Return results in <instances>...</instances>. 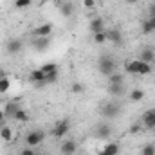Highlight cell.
I'll return each mask as SVG.
<instances>
[{
  "label": "cell",
  "instance_id": "22",
  "mask_svg": "<svg viewBox=\"0 0 155 155\" xmlns=\"http://www.w3.org/2000/svg\"><path fill=\"white\" fill-rule=\"evenodd\" d=\"M9 88H11V81H9V78L2 76V78H0V94L9 92Z\"/></svg>",
  "mask_w": 155,
  "mask_h": 155
},
{
  "label": "cell",
  "instance_id": "32",
  "mask_svg": "<svg viewBox=\"0 0 155 155\" xmlns=\"http://www.w3.org/2000/svg\"><path fill=\"white\" fill-rule=\"evenodd\" d=\"M83 7L85 9H94L96 7V0H83Z\"/></svg>",
  "mask_w": 155,
  "mask_h": 155
},
{
  "label": "cell",
  "instance_id": "10",
  "mask_svg": "<svg viewBox=\"0 0 155 155\" xmlns=\"http://www.w3.org/2000/svg\"><path fill=\"white\" fill-rule=\"evenodd\" d=\"M141 124H143L144 128H148V130H153L155 128V108L144 112V116L141 119Z\"/></svg>",
  "mask_w": 155,
  "mask_h": 155
},
{
  "label": "cell",
  "instance_id": "13",
  "mask_svg": "<svg viewBox=\"0 0 155 155\" xmlns=\"http://www.w3.org/2000/svg\"><path fill=\"white\" fill-rule=\"evenodd\" d=\"M29 79H31L33 83H36L38 87L47 85V83H45V74H43L41 69H35V71H31V72H29Z\"/></svg>",
  "mask_w": 155,
  "mask_h": 155
},
{
  "label": "cell",
  "instance_id": "31",
  "mask_svg": "<svg viewBox=\"0 0 155 155\" xmlns=\"http://www.w3.org/2000/svg\"><path fill=\"white\" fill-rule=\"evenodd\" d=\"M143 155H155V146L153 144H146L144 148H143V152H141Z\"/></svg>",
  "mask_w": 155,
  "mask_h": 155
},
{
  "label": "cell",
  "instance_id": "38",
  "mask_svg": "<svg viewBox=\"0 0 155 155\" xmlns=\"http://www.w3.org/2000/svg\"><path fill=\"white\" fill-rule=\"evenodd\" d=\"M124 2H126V4H137L139 0H124Z\"/></svg>",
  "mask_w": 155,
  "mask_h": 155
},
{
  "label": "cell",
  "instance_id": "8",
  "mask_svg": "<svg viewBox=\"0 0 155 155\" xmlns=\"http://www.w3.org/2000/svg\"><path fill=\"white\" fill-rule=\"evenodd\" d=\"M139 60L144 61V63L153 65L155 63V49L153 47H144V49H141V52H139Z\"/></svg>",
  "mask_w": 155,
  "mask_h": 155
},
{
  "label": "cell",
  "instance_id": "14",
  "mask_svg": "<svg viewBox=\"0 0 155 155\" xmlns=\"http://www.w3.org/2000/svg\"><path fill=\"white\" fill-rule=\"evenodd\" d=\"M35 38H40V36H51L52 35V24H41L40 27H36L33 31Z\"/></svg>",
  "mask_w": 155,
  "mask_h": 155
},
{
  "label": "cell",
  "instance_id": "36",
  "mask_svg": "<svg viewBox=\"0 0 155 155\" xmlns=\"http://www.w3.org/2000/svg\"><path fill=\"white\" fill-rule=\"evenodd\" d=\"M148 20H150V24H152V27H153V31H155V16H148Z\"/></svg>",
  "mask_w": 155,
  "mask_h": 155
},
{
  "label": "cell",
  "instance_id": "12",
  "mask_svg": "<svg viewBox=\"0 0 155 155\" xmlns=\"http://www.w3.org/2000/svg\"><path fill=\"white\" fill-rule=\"evenodd\" d=\"M88 29L92 31V35L107 31V27H105V20H103V18H92L90 24H88Z\"/></svg>",
  "mask_w": 155,
  "mask_h": 155
},
{
  "label": "cell",
  "instance_id": "30",
  "mask_svg": "<svg viewBox=\"0 0 155 155\" xmlns=\"http://www.w3.org/2000/svg\"><path fill=\"white\" fill-rule=\"evenodd\" d=\"M71 90H72L74 94H83V92H85V87H83V83H72Z\"/></svg>",
  "mask_w": 155,
  "mask_h": 155
},
{
  "label": "cell",
  "instance_id": "5",
  "mask_svg": "<svg viewBox=\"0 0 155 155\" xmlns=\"http://www.w3.org/2000/svg\"><path fill=\"white\" fill-rule=\"evenodd\" d=\"M22 51H24V41L20 38L7 40V43H5V52H7V54L15 56V54H20Z\"/></svg>",
  "mask_w": 155,
  "mask_h": 155
},
{
  "label": "cell",
  "instance_id": "2",
  "mask_svg": "<svg viewBox=\"0 0 155 155\" xmlns=\"http://www.w3.org/2000/svg\"><path fill=\"white\" fill-rule=\"evenodd\" d=\"M117 63L110 58V56H103V58H99V61H97V69H99V72L103 74V76H110V74H114V71H116Z\"/></svg>",
  "mask_w": 155,
  "mask_h": 155
},
{
  "label": "cell",
  "instance_id": "18",
  "mask_svg": "<svg viewBox=\"0 0 155 155\" xmlns=\"http://www.w3.org/2000/svg\"><path fill=\"white\" fill-rule=\"evenodd\" d=\"M60 13H61L65 18L72 16V13H74V4H72V2H63V4H60Z\"/></svg>",
  "mask_w": 155,
  "mask_h": 155
},
{
  "label": "cell",
  "instance_id": "27",
  "mask_svg": "<svg viewBox=\"0 0 155 155\" xmlns=\"http://www.w3.org/2000/svg\"><path fill=\"white\" fill-rule=\"evenodd\" d=\"M33 4V0H15V7L16 9H25Z\"/></svg>",
  "mask_w": 155,
  "mask_h": 155
},
{
  "label": "cell",
  "instance_id": "29",
  "mask_svg": "<svg viewBox=\"0 0 155 155\" xmlns=\"http://www.w3.org/2000/svg\"><path fill=\"white\" fill-rule=\"evenodd\" d=\"M94 41H96V43H105V41H107V31L96 33V35H94Z\"/></svg>",
  "mask_w": 155,
  "mask_h": 155
},
{
  "label": "cell",
  "instance_id": "17",
  "mask_svg": "<svg viewBox=\"0 0 155 155\" xmlns=\"http://www.w3.org/2000/svg\"><path fill=\"white\" fill-rule=\"evenodd\" d=\"M119 153V144L117 143H108L103 146V150L99 152V155H117Z\"/></svg>",
  "mask_w": 155,
  "mask_h": 155
},
{
  "label": "cell",
  "instance_id": "33",
  "mask_svg": "<svg viewBox=\"0 0 155 155\" xmlns=\"http://www.w3.org/2000/svg\"><path fill=\"white\" fill-rule=\"evenodd\" d=\"M18 155H36V152H35V148H24V150H20V153Z\"/></svg>",
  "mask_w": 155,
  "mask_h": 155
},
{
  "label": "cell",
  "instance_id": "20",
  "mask_svg": "<svg viewBox=\"0 0 155 155\" xmlns=\"http://www.w3.org/2000/svg\"><path fill=\"white\" fill-rule=\"evenodd\" d=\"M143 99H144V90H141V88H134V90L130 92V101L139 103V101H143Z\"/></svg>",
  "mask_w": 155,
  "mask_h": 155
},
{
  "label": "cell",
  "instance_id": "15",
  "mask_svg": "<svg viewBox=\"0 0 155 155\" xmlns=\"http://www.w3.org/2000/svg\"><path fill=\"white\" fill-rule=\"evenodd\" d=\"M107 41H112V43H123V35L119 29H107Z\"/></svg>",
  "mask_w": 155,
  "mask_h": 155
},
{
  "label": "cell",
  "instance_id": "26",
  "mask_svg": "<svg viewBox=\"0 0 155 155\" xmlns=\"http://www.w3.org/2000/svg\"><path fill=\"white\" fill-rule=\"evenodd\" d=\"M108 83H124V76L114 72V74H110V76H108Z\"/></svg>",
  "mask_w": 155,
  "mask_h": 155
},
{
  "label": "cell",
  "instance_id": "19",
  "mask_svg": "<svg viewBox=\"0 0 155 155\" xmlns=\"http://www.w3.org/2000/svg\"><path fill=\"white\" fill-rule=\"evenodd\" d=\"M13 128L11 126H7V124H4L2 128H0V139L2 141H5V143H9V141H13Z\"/></svg>",
  "mask_w": 155,
  "mask_h": 155
},
{
  "label": "cell",
  "instance_id": "3",
  "mask_svg": "<svg viewBox=\"0 0 155 155\" xmlns=\"http://www.w3.org/2000/svg\"><path fill=\"white\" fill-rule=\"evenodd\" d=\"M43 139H45V132H43V130H31V132L25 135V143H27L29 148H36Z\"/></svg>",
  "mask_w": 155,
  "mask_h": 155
},
{
  "label": "cell",
  "instance_id": "11",
  "mask_svg": "<svg viewBox=\"0 0 155 155\" xmlns=\"http://www.w3.org/2000/svg\"><path fill=\"white\" fill-rule=\"evenodd\" d=\"M108 92H110V96L123 97L126 94V87H124V83H108Z\"/></svg>",
  "mask_w": 155,
  "mask_h": 155
},
{
  "label": "cell",
  "instance_id": "7",
  "mask_svg": "<svg viewBox=\"0 0 155 155\" xmlns=\"http://www.w3.org/2000/svg\"><path fill=\"white\" fill-rule=\"evenodd\" d=\"M96 137L97 139H108L110 135H112V126L108 124V123H99L97 126H96Z\"/></svg>",
  "mask_w": 155,
  "mask_h": 155
},
{
  "label": "cell",
  "instance_id": "6",
  "mask_svg": "<svg viewBox=\"0 0 155 155\" xmlns=\"http://www.w3.org/2000/svg\"><path fill=\"white\" fill-rule=\"evenodd\" d=\"M119 112H121V107H119L117 103H107V105L101 107V114H103V117H107V119L117 117Z\"/></svg>",
  "mask_w": 155,
  "mask_h": 155
},
{
  "label": "cell",
  "instance_id": "39",
  "mask_svg": "<svg viewBox=\"0 0 155 155\" xmlns=\"http://www.w3.org/2000/svg\"><path fill=\"white\" fill-rule=\"evenodd\" d=\"M36 155H43V153H36Z\"/></svg>",
  "mask_w": 155,
  "mask_h": 155
},
{
  "label": "cell",
  "instance_id": "28",
  "mask_svg": "<svg viewBox=\"0 0 155 155\" xmlns=\"http://www.w3.org/2000/svg\"><path fill=\"white\" fill-rule=\"evenodd\" d=\"M41 71H43V74H49V72L58 71V65H56V63H45V65L41 67Z\"/></svg>",
  "mask_w": 155,
  "mask_h": 155
},
{
  "label": "cell",
  "instance_id": "24",
  "mask_svg": "<svg viewBox=\"0 0 155 155\" xmlns=\"http://www.w3.org/2000/svg\"><path fill=\"white\" fill-rule=\"evenodd\" d=\"M13 119H16V121H20V123H27L29 121V116H27V112L25 110H22V108H18L16 110V114H15V117Z\"/></svg>",
  "mask_w": 155,
  "mask_h": 155
},
{
  "label": "cell",
  "instance_id": "35",
  "mask_svg": "<svg viewBox=\"0 0 155 155\" xmlns=\"http://www.w3.org/2000/svg\"><path fill=\"white\" fill-rule=\"evenodd\" d=\"M4 121H5V112H4V108H0V128L4 126Z\"/></svg>",
  "mask_w": 155,
  "mask_h": 155
},
{
  "label": "cell",
  "instance_id": "37",
  "mask_svg": "<svg viewBox=\"0 0 155 155\" xmlns=\"http://www.w3.org/2000/svg\"><path fill=\"white\" fill-rule=\"evenodd\" d=\"M139 130H141V128H139L137 124H134V126H132V132H134V134H135V132H139Z\"/></svg>",
  "mask_w": 155,
  "mask_h": 155
},
{
  "label": "cell",
  "instance_id": "34",
  "mask_svg": "<svg viewBox=\"0 0 155 155\" xmlns=\"http://www.w3.org/2000/svg\"><path fill=\"white\" fill-rule=\"evenodd\" d=\"M148 16H155V2L148 5Z\"/></svg>",
  "mask_w": 155,
  "mask_h": 155
},
{
  "label": "cell",
  "instance_id": "1",
  "mask_svg": "<svg viewBox=\"0 0 155 155\" xmlns=\"http://www.w3.org/2000/svg\"><path fill=\"white\" fill-rule=\"evenodd\" d=\"M124 69L128 74H135V76H146L152 72V65L150 63H144L141 60H132V61H126L124 63Z\"/></svg>",
  "mask_w": 155,
  "mask_h": 155
},
{
  "label": "cell",
  "instance_id": "16",
  "mask_svg": "<svg viewBox=\"0 0 155 155\" xmlns=\"http://www.w3.org/2000/svg\"><path fill=\"white\" fill-rule=\"evenodd\" d=\"M49 45H51V36H40V38L33 40V47L36 51H45Z\"/></svg>",
  "mask_w": 155,
  "mask_h": 155
},
{
  "label": "cell",
  "instance_id": "21",
  "mask_svg": "<svg viewBox=\"0 0 155 155\" xmlns=\"http://www.w3.org/2000/svg\"><path fill=\"white\" fill-rule=\"evenodd\" d=\"M18 108H20V107H18L16 103H5V108H4V112H5V119H7V117H15V114H16Z\"/></svg>",
  "mask_w": 155,
  "mask_h": 155
},
{
  "label": "cell",
  "instance_id": "23",
  "mask_svg": "<svg viewBox=\"0 0 155 155\" xmlns=\"http://www.w3.org/2000/svg\"><path fill=\"white\" fill-rule=\"evenodd\" d=\"M141 29H143V35H152V33H155L148 18H144V20L141 22Z\"/></svg>",
  "mask_w": 155,
  "mask_h": 155
},
{
  "label": "cell",
  "instance_id": "4",
  "mask_svg": "<svg viewBox=\"0 0 155 155\" xmlns=\"http://www.w3.org/2000/svg\"><path fill=\"white\" fill-rule=\"evenodd\" d=\"M69 130H71V121H69V119H61V121L56 123V126H54V130H52V137H54V139H61L63 135L69 134Z\"/></svg>",
  "mask_w": 155,
  "mask_h": 155
},
{
  "label": "cell",
  "instance_id": "25",
  "mask_svg": "<svg viewBox=\"0 0 155 155\" xmlns=\"http://www.w3.org/2000/svg\"><path fill=\"white\" fill-rule=\"evenodd\" d=\"M58 79H60V72H58V71L45 74V83H47V85H49V83H56Z\"/></svg>",
  "mask_w": 155,
  "mask_h": 155
},
{
  "label": "cell",
  "instance_id": "9",
  "mask_svg": "<svg viewBox=\"0 0 155 155\" xmlns=\"http://www.w3.org/2000/svg\"><path fill=\"white\" fill-rule=\"evenodd\" d=\"M60 150H61V155H74L78 152L76 141H74V139H65V141L61 143Z\"/></svg>",
  "mask_w": 155,
  "mask_h": 155
}]
</instances>
